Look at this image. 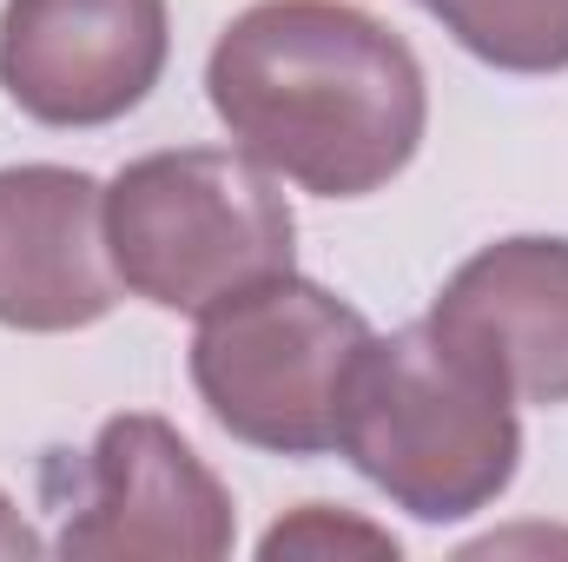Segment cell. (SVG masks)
<instances>
[{
	"label": "cell",
	"instance_id": "6da1fadb",
	"mask_svg": "<svg viewBox=\"0 0 568 562\" xmlns=\"http://www.w3.org/2000/svg\"><path fill=\"white\" fill-rule=\"evenodd\" d=\"M239 152L317 199L384 192L424 145L429 87L404 33L351 0H258L205 60Z\"/></svg>",
	"mask_w": 568,
	"mask_h": 562
},
{
	"label": "cell",
	"instance_id": "7a4b0ae2",
	"mask_svg": "<svg viewBox=\"0 0 568 562\" xmlns=\"http://www.w3.org/2000/svg\"><path fill=\"white\" fill-rule=\"evenodd\" d=\"M337 450L417 523H463L489 510L523 463L516 391L429 318L357 351Z\"/></svg>",
	"mask_w": 568,
	"mask_h": 562
},
{
	"label": "cell",
	"instance_id": "3957f363",
	"mask_svg": "<svg viewBox=\"0 0 568 562\" xmlns=\"http://www.w3.org/2000/svg\"><path fill=\"white\" fill-rule=\"evenodd\" d=\"M106 245L120 284L159 311H212L291 272L297 219L252 152L172 145L120 165L106 185Z\"/></svg>",
	"mask_w": 568,
	"mask_h": 562
},
{
	"label": "cell",
	"instance_id": "277c9868",
	"mask_svg": "<svg viewBox=\"0 0 568 562\" xmlns=\"http://www.w3.org/2000/svg\"><path fill=\"white\" fill-rule=\"evenodd\" d=\"M371 344V318L317 279L252 284L212 311H199L192 338V391L212 423L272 456L337 450V411L357 351Z\"/></svg>",
	"mask_w": 568,
	"mask_h": 562
},
{
	"label": "cell",
	"instance_id": "5b68a950",
	"mask_svg": "<svg viewBox=\"0 0 568 562\" xmlns=\"http://www.w3.org/2000/svg\"><path fill=\"white\" fill-rule=\"evenodd\" d=\"M232 536H239V516L225 483L172 423L152 411L100 423L80 470V503L67 510V530H60V556L219 562Z\"/></svg>",
	"mask_w": 568,
	"mask_h": 562
},
{
	"label": "cell",
	"instance_id": "8992f818",
	"mask_svg": "<svg viewBox=\"0 0 568 562\" xmlns=\"http://www.w3.org/2000/svg\"><path fill=\"white\" fill-rule=\"evenodd\" d=\"M165 0H7L0 93L40 127H113L159 87Z\"/></svg>",
	"mask_w": 568,
	"mask_h": 562
},
{
	"label": "cell",
	"instance_id": "52a82bcc",
	"mask_svg": "<svg viewBox=\"0 0 568 562\" xmlns=\"http://www.w3.org/2000/svg\"><path fill=\"white\" fill-rule=\"evenodd\" d=\"M120 304L106 245V185L80 165L0 172V324L7 331H87Z\"/></svg>",
	"mask_w": 568,
	"mask_h": 562
},
{
	"label": "cell",
	"instance_id": "ba28073f",
	"mask_svg": "<svg viewBox=\"0 0 568 562\" xmlns=\"http://www.w3.org/2000/svg\"><path fill=\"white\" fill-rule=\"evenodd\" d=\"M429 324L476 351L516 404H568V239H496L463 259Z\"/></svg>",
	"mask_w": 568,
	"mask_h": 562
},
{
	"label": "cell",
	"instance_id": "9c48e42d",
	"mask_svg": "<svg viewBox=\"0 0 568 562\" xmlns=\"http://www.w3.org/2000/svg\"><path fill=\"white\" fill-rule=\"evenodd\" d=\"M496 73H568V0H417Z\"/></svg>",
	"mask_w": 568,
	"mask_h": 562
},
{
	"label": "cell",
	"instance_id": "30bf717a",
	"mask_svg": "<svg viewBox=\"0 0 568 562\" xmlns=\"http://www.w3.org/2000/svg\"><path fill=\"white\" fill-rule=\"evenodd\" d=\"M297 550H311V556H324V550H377V556H397V536L390 530H371V523H344V516H331V503H304L291 523H278L265 536V556H297Z\"/></svg>",
	"mask_w": 568,
	"mask_h": 562
},
{
	"label": "cell",
	"instance_id": "8fae6325",
	"mask_svg": "<svg viewBox=\"0 0 568 562\" xmlns=\"http://www.w3.org/2000/svg\"><path fill=\"white\" fill-rule=\"evenodd\" d=\"M13 556H40V536H33V523L7 503V490H0V562Z\"/></svg>",
	"mask_w": 568,
	"mask_h": 562
}]
</instances>
